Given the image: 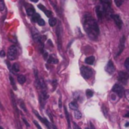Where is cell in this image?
<instances>
[{
  "label": "cell",
  "mask_w": 129,
  "mask_h": 129,
  "mask_svg": "<svg viewBox=\"0 0 129 129\" xmlns=\"http://www.w3.org/2000/svg\"><path fill=\"white\" fill-rule=\"evenodd\" d=\"M48 54H47V53L45 52V53L44 54V58H45V59L46 60V59H47V57H48Z\"/></svg>",
  "instance_id": "cell-41"
},
{
  "label": "cell",
  "mask_w": 129,
  "mask_h": 129,
  "mask_svg": "<svg viewBox=\"0 0 129 129\" xmlns=\"http://www.w3.org/2000/svg\"><path fill=\"white\" fill-rule=\"evenodd\" d=\"M125 117H126V118H129V112L128 113H126L125 115Z\"/></svg>",
  "instance_id": "cell-42"
},
{
  "label": "cell",
  "mask_w": 129,
  "mask_h": 129,
  "mask_svg": "<svg viewBox=\"0 0 129 129\" xmlns=\"http://www.w3.org/2000/svg\"><path fill=\"white\" fill-rule=\"evenodd\" d=\"M101 2L102 3L103 7L104 8L106 16H111L113 14V9L111 8L112 5V1L111 0H100Z\"/></svg>",
  "instance_id": "cell-2"
},
{
  "label": "cell",
  "mask_w": 129,
  "mask_h": 129,
  "mask_svg": "<svg viewBox=\"0 0 129 129\" xmlns=\"http://www.w3.org/2000/svg\"><path fill=\"white\" fill-rule=\"evenodd\" d=\"M94 60H95V58H94V56H90V57H86V59H85V62L86 63L89 64V65H91V64H93V63H94Z\"/></svg>",
  "instance_id": "cell-14"
},
{
  "label": "cell",
  "mask_w": 129,
  "mask_h": 129,
  "mask_svg": "<svg viewBox=\"0 0 129 129\" xmlns=\"http://www.w3.org/2000/svg\"><path fill=\"white\" fill-rule=\"evenodd\" d=\"M33 123L35 124V125L36 126V128H37L38 129H42V128H41V126L39 125V123H38V122H37L36 120H34V121H33Z\"/></svg>",
  "instance_id": "cell-33"
},
{
  "label": "cell",
  "mask_w": 129,
  "mask_h": 129,
  "mask_svg": "<svg viewBox=\"0 0 129 129\" xmlns=\"http://www.w3.org/2000/svg\"><path fill=\"white\" fill-rule=\"evenodd\" d=\"M5 56V51H0V57H4Z\"/></svg>",
  "instance_id": "cell-36"
},
{
  "label": "cell",
  "mask_w": 129,
  "mask_h": 129,
  "mask_svg": "<svg viewBox=\"0 0 129 129\" xmlns=\"http://www.w3.org/2000/svg\"><path fill=\"white\" fill-rule=\"evenodd\" d=\"M31 2H39V0H30Z\"/></svg>",
  "instance_id": "cell-43"
},
{
  "label": "cell",
  "mask_w": 129,
  "mask_h": 129,
  "mask_svg": "<svg viewBox=\"0 0 129 129\" xmlns=\"http://www.w3.org/2000/svg\"><path fill=\"white\" fill-rule=\"evenodd\" d=\"M105 70L107 73H108L110 75L114 73V72L116 71V67H115V65L112 60H109L107 66L105 67Z\"/></svg>",
  "instance_id": "cell-10"
},
{
  "label": "cell",
  "mask_w": 129,
  "mask_h": 129,
  "mask_svg": "<svg viewBox=\"0 0 129 129\" xmlns=\"http://www.w3.org/2000/svg\"><path fill=\"white\" fill-rule=\"evenodd\" d=\"M120 127L121 129H129V120H123L120 124Z\"/></svg>",
  "instance_id": "cell-13"
},
{
  "label": "cell",
  "mask_w": 129,
  "mask_h": 129,
  "mask_svg": "<svg viewBox=\"0 0 129 129\" xmlns=\"http://www.w3.org/2000/svg\"><path fill=\"white\" fill-rule=\"evenodd\" d=\"M64 111H65V115H66V117H67V123H68V127L70 129V116H69V113L66 109V107H64Z\"/></svg>",
  "instance_id": "cell-22"
},
{
  "label": "cell",
  "mask_w": 129,
  "mask_h": 129,
  "mask_svg": "<svg viewBox=\"0 0 129 129\" xmlns=\"http://www.w3.org/2000/svg\"><path fill=\"white\" fill-rule=\"evenodd\" d=\"M48 62L49 63H54V64H56V63H58V60H57V59L55 58L54 57L50 56V57L48 58Z\"/></svg>",
  "instance_id": "cell-17"
},
{
  "label": "cell",
  "mask_w": 129,
  "mask_h": 129,
  "mask_svg": "<svg viewBox=\"0 0 129 129\" xmlns=\"http://www.w3.org/2000/svg\"><path fill=\"white\" fill-rule=\"evenodd\" d=\"M57 23V19L55 17H51L49 19V24L51 26H54Z\"/></svg>",
  "instance_id": "cell-21"
},
{
  "label": "cell",
  "mask_w": 129,
  "mask_h": 129,
  "mask_svg": "<svg viewBox=\"0 0 129 129\" xmlns=\"http://www.w3.org/2000/svg\"><path fill=\"white\" fill-rule=\"evenodd\" d=\"M19 70H20V67H19L18 63H14L12 65V71H13L14 73H16L19 72Z\"/></svg>",
  "instance_id": "cell-19"
},
{
  "label": "cell",
  "mask_w": 129,
  "mask_h": 129,
  "mask_svg": "<svg viewBox=\"0 0 129 129\" xmlns=\"http://www.w3.org/2000/svg\"><path fill=\"white\" fill-rule=\"evenodd\" d=\"M61 107H62V103H61V98H60V99H59V108H61Z\"/></svg>",
  "instance_id": "cell-38"
},
{
  "label": "cell",
  "mask_w": 129,
  "mask_h": 129,
  "mask_svg": "<svg viewBox=\"0 0 129 129\" xmlns=\"http://www.w3.org/2000/svg\"><path fill=\"white\" fill-rule=\"evenodd\" d=\"M20 107H22V109H23V110H25V112L26 113V111H27V110H26V107H25L24 103H23L22 101H20Z\"/></svg>",
  "instance_id": "cell-32"
},
{
  "label": "cell",
  "mask_w": 129,
  "mask_h": 129,
  "mask_svg": "<svg viewBox=\"0 0 129 129\" xmlns=\"http://www.w3.org/2000/svg\"><path fill=\"white\" fill-rule=\"evenodd\" d=\"M125 67L126 70L129 72V58H128V59L125 60Z\"/></svg>",
  "instance_id": "cell-30"
},
{
  "label": "cell",
  "mask_w": 129,
  "mask_h": 129,
  "mask_svg": "<svg viewBox=\"0 0 129 129\" xmlns=\"http://www.w3.org/2000/svg\"><path fill=\"white\" fill-rule=\"evenodd\" d=\"M90 129H95L94 126V125H93L91 122L90 123Z\"/></svg>",
  "instance_id": "cell-40"
},
{
  "label": "cell",
  "mask_w": 129,
  "mask_h": 129,
  "mask_svg": "<svg viewBox=\"0 0 129 129\" xmlns=\"http://www.w3.org/2000/svg\"><path fill=\"white\" fill-rule=\"evenodd\" d=\"M26 14L29 17H32L33 15H34L36 14V11H35V9L33 8V7H29L26 9Z\"/></svg>",
  "instance_id": "cell-15"
},
{
  "label": "cell",
  "mask_w": 129,
  "mask_h": 129,
  "mask_svg": "<svg viewBox=\"0 0 129 129\" xmlns=\"http://www.w3.org/2000/svg\"><path fill=\"white\" fill-rule=\"evenodd\" d=\"M124 48H125V37H124V36H123L122 37L121 40H120L119 47V51H118V53H117V54H116V57L119 56V55L122 52V51L124 50Z\"/></svg>",
  "instance_id": "cell-12"
},
{
  "label": "cell",
  "mask_w": 129,
  "mask_h": 129,
  "mask_svg": "<svg viewBox=\"0 0 129 129\" xmlns=\"http://www.w3.org/2000/svg\"><path fill=\"white\" fill-rule=\"evenodd\" d=\"M86 95H87V97H88V98H90L93 97V95H94V92H93L91 90L88 89V90L86 91Z\"/></svg>",
  "instance_id": "cell-25"
},
{
  "label": "cell",
  "mask_w": 129,
  "mask_h": 129,
  "mask_svg": "<svg viewBox=\"0 0 129 129\" xmlns=\"http://www.w3.org/2000/svg\"><path fill=\"white\" fill-rule=\"evenodd\" d=\"M8 57L10 60H14L17 57V48L15 45H11L8 50Z\"/></svg>",
  "instance_id": "cell-5"
},
{
  "label": "cell",
  "mask_w": 129,
  "mask_h": 129,
  "mask_svg": "<svg viewBox=\"0 0 129 129\" xmlns=\"http://www.w3.org/2000/svg\"><path fill=\"white\" fill-rule=\"evenodd\" d=\"M0 129H4V128H3L2 127H1V126H0Z\"/></svg>",
  "instance_id": "cell-44"
},
{
  "label": "cell",
  "mask_w": 129,
  "mask_h": 129,
  "mask_svg": "<svg viewBox=\"0 0 129 129\" xmlns=\"http://www.w3.org/2000/svg\"><path fill=\"white\" fill-rule=\"evenodd\" d=\"M37 23H38L39 26H45V20H44L42 18H40V19L37 21Z\"/></svg>",
  "instance_id": "cell-26"
},
{
  "label": "cell",
  "mask_w": 129,
  "mask_h": 129,
  "mask_svg": "<svg viewBox=\"0 0 129 129\" xmlns=\"http://www.w3.org/2000/svg\"><path fill=\"white\" fill-rule=\"evenodd\" d=\"M73 115H74V117H75L76 119H79L82 118V113H81L78 110H74Z\"/></svg>",
  "instance_id": "cell-20"
},
{
  "label": "cell",
  "mask_w": 129,
  "mask_h": 129,
  "mask_svg": "<svg viewBox=\"0 0 129 129\" xmlns=\"http://www.w3.org/2000/svg\"><path fill=\"white\" fill-rule=\"evenodd\" d=\"M73 126H74V129H80L79 127L76 124V123H73Z\"/></svg>",
  "instance_id": "cell-39"
},
{
  "label": "cell",
  "mask_w": 129,
  "mask_h": 129,
  "mask_svg": "<svg viewBox=\"0 0 129 129\" xmlns=\"http://www.w3.org/2000/svg\"><path fill=\"white\" fill-rule=\"evenodd\" d=\"M114 1H115V3H116V6H118V7H120L122 5L123 2H124V0H114Z\"/></svg>",
  "instance_id": "cell-27"
},
{
  "label": "cell",
  "mask_w": 129,
  "mask_h": 129,
  "mask_svg": "<svg viewBox=\"0 0 129 129\" xmlns=\"http://www.w3.org/2000/svg\"><path fill=\"white\" fill-rule=\"evenodd\" d=\"M125 97H126L128 101L129 102V90H126V91H125Z\"/></svg>",
  "instance_id": "cell-34"
},
{
  "label": "cell",
  "mask_w": 129,
  "mask_h": 129,
  "mask_svg": "<svg viewBox=\"0 0 129 129\" xmlns=\"http://www.w3.org/2000/svg\"><path fill=\"white\" fill-rule=\"evenodd\" d=\"M26 77L23 76V75H19L18 76H17V81H18V82L20 84V85H23V84H24L25 82H26Z\"/></svg>",
  "instance_id": "cell-16"
},
{
  "label": "cell",
  "mask_w": 129,
  "mask_h": 129,
  "mask_svg": "<svg viewBox=\"0 0 129 129\" xmlns=\"http://www.w3.org/2000/svg\"><path fill=\"white\" fill-rule=\"evenodd\" d=\"M113 92L116 93V94L119 97V98H122L125 94V91L123 87L119 85V84H116L112 89Z\"/></svg>",
  "instance_id": "cell-7"
},
{
  "label": "cell",
  "mask_w": 129,
  "mask_h": 129,
  "mask_svg": "<svg viewBox=\"0 0 129 129\" xmlns=\"http://www.w3.org/2000/svg\"><path fill=\"white\" fill-rule=\"evenodd\" d=\"M40 18H41L40 15H39V14H36V13L34 15H33V16H32V20H33L34 22H37Z\"/></svg>",
  "instance_id": "cell-23"
},
{
  "label": "cell",
  "mask_w": 129,
  "mask_h": 129,
  "mask_svg": "<svg viewBox=\"0 0 129 129\" xmlns=\"http://www.w3.org/2000/svg\"><path fill=\"white\" fill-rule=\"evenodd\" d=\"M110 17L113 19V20L115 21L116 26H117L119 29H121L122 26V19L120 18V16L118 15V14H113Z\"/></svg>",
  "instance_id": "cell-11"
},
{
  "label": "cell",
  "mask_w": 129,
  "mask_h": 129,
  "mask_svg": "<svg viewBox=\"0 0 129 129\" xmlns=\"http://www.w3.org/2000/svg\"><path fill=\"white\" fill-rule=\"evenodd\" d=\"M9 79H10V82H11V85L13 86V88H14V90H17V87H16V85H15V82H14V79L11 77V76H10V77H9Z\"/></svg>",
  "instance_id": "cell-24"
},
{
  "label": "cell",
  "mask_w": 129,
  "mask_h": 129,
  "mask_svg": "<svg viewBox=\"0 0 129 129\" xmlns=\"http://www.w3.org/2000/svg\"><path fill=\"white\" fill-rule=\"evenodd\" d=\"M80 71H81V74L82 77L85 79H90L93 75V70L90 67H85V66L82 67Z\"/></svg>",
  "instance_id": "cell-3"
},
{
  "label": "cell",
  "mask_w": 129,
  "mask_h": 129,
  "mask_svg": "<svg viewBox=\"0 0 129 129\" xmlns=\"http://www.w3.org/2000/svg\"><path fill=\"white\" fill-rule=\"evenodd\" d=\"M129 76L128 74L125 72L120 71L118 74V80L123 85H126L127 82L128 80Z\"/></svg>",
  "instance_id": "cell-8"
},
{
  "label": "cell",
  "mask_w": 129,
  "mask_h": 129,
  "mask_svg": "<svg viewBox=\"0 0 129 129\" xmlns=\"http://www.w3.org/2000/svg\"><path fill=\"white\" fill-rule=\"evenodd\" d=\"M96 14H97L98 17L100 20H102L103 17L104 16H106L105 10H104V8L103 7V5H98L96 7Z\"/></svg>",
  "instance_id": "cell-9"
},
{
  "label": "cell",
  "mask_w": 129,
  "mask_h": 129,
  "mask_svg": "<svg viewBox=\"0 0 129 129\" xmlns=\"http://www.w3.org/2000/svg\"><path fill=\"white\" fill-rule=\"evenodd\" d=\"M47 114H48V115L49 116V118H50V120H51V122L53 123V122H54V121H53V117H52V116L51 115V113H50V112H49L48 110L47 111Z\"/></svg>",
  "instance_id": "cell-35"
},
{
  "label": "cell",
  "mask_w": 129,
  "mask_h": 129,
  "mask_svg": "<svg viewBox=\"0 0 129 129\" xmlns=\"http://www.w3.org/2000/svg\"><path fill=\"white\" fill-rule=\"evenodd\" d=\"M38 7H39V8L40 10L43 11L44 12H45V11L47 10V9H46V8H45V7L44 5H41V4H40V5H38Z\"/></svg>",
  "instance_id": "cell-31"
},
{
  "label": "cell",
  "mask_w": 129,
  "mask_h": 129,
  "mask_svg": "<svg viewBox=\"0 0 129 129\" xmlns=\"http://www.w3.org/2000/svg\"><path fill=\"white\" fill-rule=\"evenodd\" d=\"M45 15H46L47 17H51L52 16V12H51V11L46 10V11H45Z\"/></svg>",
  "instance_id": "cell-29"
},
{
  "label": "cell",
  "mask_w": 129,
  "mask_h": 129,
  "mask_svg": "<svg viewBox=\"0 0 129 129\" xmlns=\"http://www.w3.org/2000/svg\"><path fill=\"white\" fill-rule=\"evenodd\" d=\"M70 108L73 110H78V104L76 101H73L70 104Z\"/></svg>",
  "instance_id": "cell-18"
},
{
  "label": "cell",
  "mask_w": 129,
  "mask_h": 129,
  "mask_svg": "<svg viewBox=\"0 0 129 129\" xmlns=\"http://www.w3.org/2000/svg\"><path fill=\"white\" fill-rule=\"evenodd\" d=\"M32 34H33V38L34 39V41L36 42V43H37L41 48H43V41H42V37L40 35V33L37 31V29H33L32 31Z\"/></svg>",
  "instance_id": "cell-4"
},
{
  "label": "cell",
  "mask_w": 129,
  "mask_h": 129,
  "mask_svg": "<svg viewBox=\"0 0 129 129\" xmlns=\"http://www.w3.org/2000/svg\"><path fill=\"white\" fill-rule=\"evenodd\" d=\"M83 27L90 39L95 40L98 39L100 29L97 21L90 15L86 14L83 19Z\"/></svg>",
  "instance_id": "cell-1"
},
{
  "label": "cell",
  "mask_w": 129,
  "mask_h": 129,
  "mask_svg": "<svg viewBox=\"0 0 129 129\" xmlns=\"http://www.w3.org/2000/svg\"><path fill=\"white\" fill-rule=\"evenodd\" d=\"M33 112H34V113H35V115L38 117V119L43 123V124H45V125L48 128V129H57V128L55 127V125H54V124H51L46 119H45V118H42V116H40V115L39 114V113L37 112V111H36V110H33Z\"/></svg>",
  "instance_id": "cell-6"
},
{
  "label": "cell",
  "mask_w": 129,
  "mask_h": 129,
  "mask_svg": "<svg viewBox=\"0 0 129 129\" xmlns=\"http://www.w3.org/2000/svg\"><path fill=\"white\" fill-rule=\"evenodd\" d=\"M5 9V4L3 0H0V11H2Z\"/></svg>",
  "instance_id": "cell-28"
},
{
  "label": "cell",
  "mask_w": 129,
  "mask_h": 129,
  "mask_svg": "<svg viewBox=\"0 0 129 129\" xmlns=\"http://www.w3.org/2000/svg\"><path fill=\"white\" fill-rule=\"evenodd\" d=\"M23 121L24 122V123H25V125H26L27 127H29V123L27 122V121H26V120L25 119H23Z\"/></svg>",
  "instance_id": "cell-37"
}]
</instances>
